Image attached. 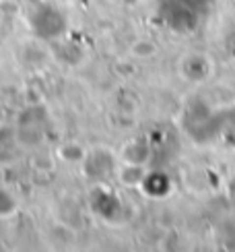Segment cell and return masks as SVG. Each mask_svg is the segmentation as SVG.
Wrapping results in <instances>:
<instances>
[{"label":"cell","instance_id":"cell-1","mask_svg":"<svg viewBox=\"0 0 235 252\" xmlns=\"http://www.w3.org/2000/svg\"><path fill=\"white\" fill-rule=\"evenodd\" d=\"M17 209H19V203H17L15 194L4 190V188H0V219L15 215Z\"/></svg>","mask_w":235,"mask_h":252}]
</instances>
